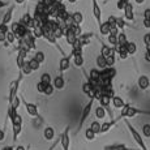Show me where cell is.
Here are the masks:
<instances>
[{
  "label": "cell",
  "mask_w": 150,
  "mask_h": 150,
  "mask_svg": "<svg viewBox=\"0 0 150 150\" xmlns=\"http://www.w3.org/2000/svg\"><path fill=\"white\" fill-rule=\"evenodd\" d=\"M14 3H16V4H24L25 0H14Z\"/></svg>",
  "instance_id": "52"
},
{
  "label": "cell",
  "mask_w": 150,
  "mask_h": 150,
  "mask_svg": "<svg viewBox=\"0 0 150 150\" xmlns=\"http://www.w3.org/2000/svg\"><path fill=\"white\" fill-rule=\"evenodd\" d=\"M144 18L150 20V8H146V9L144 11Z\"/></svg>",
  "instance_id": "47"
},
{
  "label": "cell",
  "mask_w": 150,
  "mask_h": 150,
  "mask_svg": "<svg viewBox=\"0 0 150 150\" xmlns=\"http://www.w3.org/2000/svg\"><path fill=\"white\" fill-rule=\"evenodd\" d=\"M34 59L37 60V62L39 63V64H42V63H45V54L42 52V51H37L35 55H34Z\"/></svg>",
  "instance_id": "37"
},
{
  "label": "cell",
  "mask_w": 150,
  "mask_h": 150,
  "mask_svg": "<svg viewBox=\"0 0 150 150\" xmlns=\"http://www.w3.org/2000/svg\"><path fill=\"white\" fill-rule=\"evenodd\" d=\"M82 91L86 94L89 98H93V94H94V88L90 85L89 82H85L82 85Z\"/></svg>",
  "instance_id": "23"
},
{
  "label": "cell",
  "mask_w": 150,
  "mask_h": 150,
  "mask_svg": "<svg viewBox=\"0 0 150 150\" xmlns=\"http://www.w3.org/2000/svg\"><path fill=\"white\" fill-rule=\"evenodd\" d=\"M71 60H72V55H65L62 59L59 60V71L60 73H64L65 71H68L69 67H71Z\"/></svg>",
  "instance_id": "8"
},
{
  "label": "cell",
  "mask_w": 150,
  "mask_h": 150,
  "mask_svg": "<svg viewBox=\"0 0 150 150\" xmlns=\"http://www.w3.org/2000/svg\"><path fill=\"white\" fill-rule=\"evenodd\" d=\"M137 85L141 90H148V89L150 88V79L146 76V74H142V76L138 77Z\"/></svg>",
  "instance_id": "12"
},
{
  "label": "cell",
  "mask_w": 150,
  "mask_h": 150,
  "mask_svg": "<svg viewBox=\"0 0 150 150\" xmlns=\"http://www.w3.org/2000/svg\"><path fill=\"white\" fill-rule=\"evenodd\" d=\"M124 123H125V125H127V128H128L129 133H131L132 137H133L134 142L140 146V150H148V148H146V144H145V141H144V138H142V136H141L140 132H138L137 129L132 125L131 122H129L128 119H124Z\"/></svg>",
  "instance_id": "2"
},
{
  "label": "cell",
  "mask_w": 150,
  "mask_h": 150,
  "mask_svg": "<svg viewBox=\"0 0 150 150\" xmlns=\"http://www.w3.org/2000/svg\"><path fill=\"white\" fill-rule=\"evenodd\" d=\"M54 90L55 89H54V86L51 85V83L50 85H46V89H45V91H43V94H45V96H52Z\"/></svg>",
  "instance_id": "40"
},
{
  "label": "cell",
  "mask_w": 150,
  "mask_h": 150,
  "mask_svg": "<svg viewBox=\"0 0 150 150\" xmlns=\"http://www.w3.org/2000/svg\"><path fill=\"white\" fill-rule=\"evenodd\" d=\"M129 41L127 39V35L124 31H120L117 33V46H127V43Z\"/></svg>",
  "instance_id": "25"
},
{
  "label": "cell",
  "mask_w": 150,
  "mask_h": 150,
  "mask_svg": "<svg viewBox=\"0 0 150 150\" xmlns=\"http://www.w3.org/2000/svg\"><path fill=\"white\" fill-rule=\"evenodd\" d=\"M99 76H100V71H99L98 68H93V69H90V76H89V79L96 80V81H98V80H99Z\"/></svg>",
  "instance_id": "33"
},
{
  "label": "cell",
  "mask_w": 150,
  "mask_h": 150,
  "mask_svg": "<svg viewBox=\"0 0 150 150\" xmlns=\"http://www.w3.org/2000/svg\"><path fill=\"white\" fill-rule=\"evenodd\" d=\"M144 43L146 45V48H150V33L145 34V37H144Z\"/></svg>",
  "instance_id": "44"
},
{
  "label": "cell",
  "mask_w": 150,
  "mask_h": 150,
  "mask_svg": "<svg viewBox=\"0 0 150 150\" xmlns=\"http://www.w3.org/2000/svg\"><path fill=\"white\" fill-rule=\"evenodd\" d=\"M64 37H65V41H67V43L69 46H73V43L76 42V39H77V37L73 34V31L71 30V29H67V31H65V34H64Z\"/></svg>",
  "instance_id": "20"
},
{
  "label": "cell",
  "mask_w": 150,
  "mask_h": 150,
  "mask_svg": "<svg viewBox=\"0 0 150 150\" xmlns=\"http://www.w3.org/2000/svg\"><path fill=\"white\" fill-rule=\"evenodd\" d=\"M45 89H46V85H45V83H42L41 81H39L38 83H37V90H38L39 93H42V94H43V91H45Z\"/></svg>",
  "instance_id": "43"
},
{
  "label": "cell",
  "mask_w": 150,
  "mask_h": 150,
  "mask_svg": "<svg viewBox=\"0 0 150 150\" xmlns=\"http://www.w3.org/2000/svg\"><path fill=\"white\" fill-rule=\"evenodd\" d=\"M106 110L103 108V107H100V106H98V107L96 108V116H97V119H105V116H106Z\"/></svg>",
  "instance_id": "31"
},
{
  "label": "cell",
  "mask_w": 150,
  "mask_h": 150,
  "mask_svg": "<svg viewBox=\"0 0 150 150\" xmlns=\"http://www.w3.org/2000/svg\"><path fill=\"white\" fill-rule=\"evenodd\" d=\"M91 5H93V16L96 18L98 26L102 24V9H100V5L98 4L97 0H91Z\"/></svg>",
  "instance_id": "7"
},
{
  "label": "cell",
  "mask_w": 150,
  "mask_h": 150,
  "mask_svg": "<svg viewBox=\"0 0 150 150\" xmlns=\"http://www.w3.org/2000/svg\"><path fill=\"white\" fill-rule=\"evenodd\" d=\"M115 48H112L110 45H106V43H102V48H100V55H102L103 57H108L111 56V55H115Z\"/></svg>",
  "instance_id": "14"
},
{
  "label": "cell",
  "mask_w": 150,
  "mask_h": 150,
  "mask_svg": "<svg viewBox=\"0 0 150 150\" xmlns=\"http://www.w3.org/2000/svg\"><path fill=\"white\" fill-rule=\"evenodd\" d=\"M134 1H136V3H137V4H142V3H144V1H145V0H134Z\"/></svg>",
  "instance_id": "55"
},
{
  "label": "cell",
  "mask_w": 150,
  "mask_h": 150,
  "mask_svg": "<svg viewBox=\"0 0 150 150\" xmlns=\"http://www.w3.org/2000/svg\"><path fill=\"white\" fill-rule=\"evenodd\" d=\"M96 63H97V67H98V69H99V71H102V69L107 68V65H106V59L102 56V55H98Z\"/></svg>",
  "instance_id": "27"
},
{
  "label": "cell",
  "mask_w": 150,
  "mask_h": 150,
  "mask_svg": "<svg viewBox=\"0 0 150 150\" xmlns=\"http://www.w3.org/2000/svg\"><path fill=\"white\" fill-rule=\"evenodd\" d=\"M42 83H45V85H50L51 82H52V79H51L50 73H43L41 76V80H39Z\"/></svg>",
  "instance_id": "35"
},
{
  "label": "cell",
  "mask_w": 150,
  "mask_h": 150,
  "mask_svg": "<svg viewBox=\"0 0 150 150\" xmlns=\"http://www.w3.org/2000/svg\"><path fill=\"white\" fill-rule=\"evenodd\" d=\"M68 1H69V3H71V4H74V3H76V1H77V0H68Z\"/></svg>",
  "instance_id": "56"
},
{
  "label": "cell",
  "mask_w": 150,
  "mask_h": 150,
  "mask_svg": "<svg viewBox=\"0 0 150 150\" xmlns=\"http://www.w3.org/2000/svg\"><path fill=\"white\" fill-rule=\"evenodd\" d=\"M13 11H14V5L12 4L9 8H8V11L5 12V14L3 16V20H1V24L3 25H8L11 21H12V17H13Z\"/></svg>",
  "instance_id": "16"
},
{
  "label": "cell",
  "mask_w": 150,
  "mask_h": 150,
  "mask_svg": "<svg viewBox=\"0 0 150 150\" xmlns=\"http://www.w3.org/2000/svg\"><path fill=\"white\" fill-rule=\"evenodd\" d=\"M31 34H33V37H34L35 39H38V38H43V30H42V28H41V26L34 28L33 30H31Z\"/></svg>",
  "instance_id": "32"
},
{
  "label": "cell",
  "mask_w": 150,
  "mask_h": 150,
  "mask_svg": "<svg viewBox=\"0 0 150 150\" xmlns=\"http://www.w3.org/2000/svg\"><path fill=\"white\" fill-rule=\"evenodd\" d=\"M0 42H5V34L0 33Z\"/></svg>",
  "instance_id": "51"
},
{
  "label": "cell",
  "mask_w": 150,
  "mask_h": 150,
  "mask_svg": "<svg viewBox=\"0 0 150 150\" xmlns=\"http://www.w3.org/2000/svg\"><path fill=\"white\" fill-rule=\"evenodd\" d=\"M16 35L12 33V31H8L7 34H5V41H7L8 43H11V45H13L14 42H16Z\"/></svg>",
  "instance_id": "36"
},
{
  "label": "cell",
  "mask_w": 150,
  "mask_h": 150,
  "mask_svg": "<svg viewBox=\"0 0 150 150\" xmlns=\"http://www.w3.org/2000/svg\"><path fill=\"white\" fill-rule=\"evenodd\" d=\"M43 137L46 141H52L55 137V129L52 127H46L45 131H43Z\"/></svg>",
  "instance_id": "18"
},
{
  "label": "cell",
  "mask_w": 150,
  "mask_h": 150,
  "mask_svg": "<svg viewBox=\"0 0 150 150\" xmlns=\"http://www.w3.org/2000/svg\"><path fill=\"white\" fill-rule=\"evenodd\" d=\"M115 76H116V69H115V67H111V68L107 67L100 71L99 80H112Z\"/></svg>",
  "instance_id": "9"
},
{
  "label": "cell",
  "mask_w": 150,
  "mask_h": 150,
  "mask_svg": "<svg viewBox=\"0 0 150 150\" xmlns=\"http://www.w3.org/2000/svg\"><path fill=\"white\" fill-rule=\"evenodd\" d=\"M73 59V63L77 68H82L83 67V56L82 55H76V56L72 57Z\"/></svg>",
  "instance_id": "29"
},
{
  "label": "cell",
  "mask_w": 150,
  "mask_h": 150,
  "mask_svg": "<svg viewBox=\"0 0 150 150\" xmlns=\"http://www.w3.org/2000/svg\"><path fill=\"white\" fill-rule=\"evenodd\" d=\"M3 150H14L13 146H5V148H3Z\"/></svg>",
  "instance_id": "53"
},
{
  "label": "cell",
  "mask_w": 150,
  "mask_h": 150,
  "mask_svg": "<svg viewBox=\"0 0 150 150\" xmlns=\"http://www.w3.org/2000/svg\"><path fill=\"white\" fill-rule=\"evenodd\" d=\"M111 102H112V105H114V107L115 108H120L122 110L124 106H125V102H124V99L122 97H117V96H114L111 98Z\"/></svg>",
  "instance_id": "19"
},
{
  "label": "cell",
  "mask_w": 150,
  "mask_h": 150,
  "mask_svg": "<svg viewBox=\"0 0 150 150\" xmlns=\"http://www.w3.org/2000/svg\"><path fill=\"white\" fill-rule=\"evenodd\" d=\"M106 65H107L108 68L114 67L115 65V55H111V56L106 57Z\"/></svg>",
  "instance_id": "39"
},
{
  "label": "cell",
  "mask_w": 150,
  "mask_h": 150,
  "mask_svg": "<svg viewBox=\"0 0 150 150\" xmlns=\"http://www.w3.org/2000/svg\"><path fill=\"white\" fill-rule=\"evenodd\" d=\"M142 25H144V26H145L146 29H150V20L144 18V20H142Z\"/></svg>",
  "instance_id": "48"
},
{
  "label": "cell",
  "mask_w": 150,
  "mask_h": 150,
  "mask_svg": "<svg viewBox=\"0 0 150 150\" xmlns=\"http://www.w3.org/2000/svg\"><path fill=\"white\" fill-rule=\"evenodd\" d=\"M12 128H13V141L16 142L22 131V124H12Z\"/></svg>",
  "instance_id": "24"
},
{
  "label": "cell",
  "mask_w": 150,
  "mask_h": 150,
  "mask_svg": "<svg viewBox=\"0 0 150 150\" xmlns=\"http://www.w3.org/2000/svg\"><path fill=\"white\" fill-rule=\"evenodd\" d=\"M14 150H26V149H25L24 146H21V145H20V146H17V148L14 149Z\"/></svg>",
  "instance_id": "54"
},
{
  "label": "cell",
  "mask_w": 150,
  "mask_h": 150,
  "mask_svg": "<svg viewBox=\"0 0 150 150\" xmlns=\"http://www.w3.org/2000/svg\"><path fill=\"white\" fill-rule=\"evenodd\" d=\"M51 85H52L54 89H56V90H63V89L65 88V80H64V77H63V74H59V76L55 77L52 80V82H51Z\"/></svg>",
  "instance_id": "10"
},
{
  "label": "cell",
  "mask_w": 150,
  "mask_h": 150,
  "mask_svg": "<svg viewBox=\"0 0 150 150\" xmlns=\"http://www.w3.org/2000/svg\"><path fill=\"white\" fill-rule=\"evenodd\" d=\"M5 138V129H0V141Z\"/></svg>",
  "instance_id": "49"
},
{
  "label": "cell",
  "mask_w": 150,
  "mask_h": 150,
  "mask_svg": "<svg viewBox=\"0 0 150 150\" xmlns=\"http://www.w3.org/2000/svg\"><path fill=\"white\" fill-rule=\"evenodd\" d=\"M20 99H21V102L24 103L25 108H26L28 114L30 115V116H33V117H38V116H39V112H38V106H37V105H34V103L28 102V100L25 99L24 97H21V98H20Z\"/></svg>",
  "instance_id": "5"
},
{
  "label": "cell",
  "mask_w": 150,
  "mask_h": 150,
  "mask_svg": "<svg viewBox=\"0 0 150 150\" xmlns=\"http://www.w3.org/2000/svg\"><path fill=\"white\" fill-rule=\"evenodd\" d=\"M106 150H140V149H134V148H128L124 144H115V145H107L105 146Z\"/></svg>",
  "instance_id": "17"
},
{
  "label": "cell",
  "mask_w": 150,
  "mask_h": 150,
  "mask_svg": "<svg viewBox=\"0 0 150 150\" xmlns=\"http://www.w3.org/2000/svg\"><path fill=\"white\" fill-rule=\"evenodd\" d=\"M94 102H96V100H94L93 98H90V99H89V102L86 103L85 106H83V108H82V111H81V116H80V123H79V128H77V132L81 131L82 127H83V124H85V122L88 120V117L90 116V112H91V110H93Z\"/></svg>",
  "instance_id": "3"
},
{
  "label": "cell",
  "mask_w": 150,
  "mask_h": 150,
  "mask_svg": "<svg viewBox=\"0 0 150 150\" xmlns=\"http://www.w3.org/2000/svg\"><path fill=\"white\" fill-rule=\"evenodd\" d=\"M99 31H100V34H102V35H108V34H110V25H108L107 21L102 22V24L99 25Z\"/></svg>",
  "instance_id": "28"
},
{
  "label": "cell",
  "mask_w": 150,
  "mask_h": 150,
  "mask_svg": "<svg viewBox=\"0 0 150 150\" xmlns=\"http://www.w3.org/2000/svg\"><path fill=\"white\" fill-rule=\"evenodd\" d=\"M125 25H127L125 21H124V18H122V17H116V18H115V26L117 29H123Z\"/></svg>",
  "instance_id": "38"
},
{
  "label": "cell",
  "mask_w": 150,
  "mask_h": 150,
  "mask_svg": "<svg viewBox=\"0 0 150 150\" xmlns=\"http://www.w3.org/2000/svg\"><path fill=\"white\" fill-rule=\"evenodd\" d=\"M148 150H150V149H148Z\"/></svg>",
  "instance_id": "59"
},
{
  "label": "cell",
  "mask_w": 150,
  "mask_h": 150,
  "mask_svg": "<svg viewBox=\"0 0 150 150\" xmlns=\"http://www.w3.org/2000/svg\"><path fill=\"white\" fill-rule=\"evenodd\" d=\"M22 77H24V74L20 72L18 77H17L16 80H13V81L11 82V85H9V96H8V103H9V105L13 102L14 98L17 97V91H18L20 83H21V81H22Z\"/></svg>",
  "instance_id": "4"
},
{
  "label": "cell",
  "mask_w": 150,
  "mask_h": 150,
  "mask_svg": "<svg viewBox=\"0 0 150 150\" xmlns=\"http://www.w3.org/2000/svg\"><path fill=\"white\" fill-rule=\"evenodd\" d=\"M28 65H29V67H30L31 71H38L39 67H41V64H39V63L37 62L35 59H34V57H33V59H30V60H29V62H28Z\"/></svg>",
  "instance_id": "34"
},
{
  "label": "cell",
  "mask_w": 150,
  "mask_h": 150,
  "mask_svg": "<svg viewBox=\"0 0 150 150\" xmlns=\"http://www.w3.org/2000/svg\"><path fill=\"white\" fill-rule=\"evenodd\" d=\"M94 37L93 33H86V34H81L80 37H77V41L80 42V45L82 46V47H85V46L90 45L91 42V38Z\"/></svg>",
  "instance_id": "13"
},
{
  "label": "cell",
  "mask_w": 150,
  "mask_h": 150,
  "mask_svg": "<svg viewBox=\"0 0 150 150\" xmlns=\"http://www.w3.org/2000/svg\"><path fill=\"white\" fill-rule=\"evenodd\" d=\"M71 17H72V22H73V25H80V26H81V24L83 22V14L81 12L72 13Z\"/></svg>",
  "instance_id": "21"
},
{
  "label": "cell",
  "mask_w": 150,
  "mask_h": 150,
  "mask_svg": "<svg viewBox=\"0 0 150 150\" xmlns=\"http://www.w3.org/2000/svg\"><path fill=\"white\" fill-rule=\"evenodd\" d=\"M142 134L145 137H150V124H145V125L142 127Z\"/></svg>",
  "instance_id": "42"
},
{
  "label": "cell",
  "mask_w": 150,
  "mask_h": 150,
  "mask_svg": "<svg viewBox=\"0 0 150 150\" xmlns=\"http://www.w3.org/2000/svg\"><path fill=\"white\" fill-rule=\"evenodd\" d=\"M124 17L128 21H133L134 20V11H133V5H132L131 1L127 3L125 7H124Z\"/></svg>",
  "instance_id": "11"
},
{
  "label": "cell",
  "mask_w": 150,
  "mask_h": 150,
  "mask_svg": "<svg viewBox=\"0 0 150 150\" xmlns=\"http://www.w3.org/2000/svg\"><path fill=\"white\" fill-rule=\"evenodd\" d=\"M125 50H127V54H128V56L129 55H134L137 52V45H136V42H131L129 41L128 43H127V46H125Z\"/></svg>",
  "instance_id": "22"
},
{
  "label": "cell",
  "mask_w": 150,
  "mask_h": 150,
  "mask_svg": "<svg viewBox=\"0 0 150 150\" xmlns=\"http://www.w3.org/2000/svg\"><path fill=\"white\" fill-rule=\"evenodd\" d=\"M9 5V3L8 1H3V0H0V8H5Z\"/></svg>",
  "instance_id": "50"
},
{
  "label": "cell",
  "mask_w": 150,
  "mask_h": 150,
  "mask_svg": "<svg viewBox=\"0 0 150 150\" xmlns=\"http://www.w3.org/2000/svg\"><path fill=\"white\" fill-rule=\"evenodd\" d=\"M85 137H86V140H88V141H93L94 138H96V134H94L93 132H91L90 129L88 128V129L85 131Z\"/></svg>",
  "instance_id": "41"
},
{
  "label": "cell",
  "mask_w": 150,
  "mask_h": 150,
  "mask_svg": "<svg viewBox=\"0 0 150 150\" xmlns=\"http://www.w3.org/2000/svg\"><path fill=\"white\" fill-rule=\"evenodd\" d=\"M137 115H150V111H146V110H141L137 107H133V106L125 103V106L122 108V114L117 117V120H123V119H132V117L137 116Z\"/></svg>",
  "instance_id": "1"
},
{
  "label": "cell",
  "mask_w": 150,
  "mask_h": 150,
  "mask_svg": "<svg viewBox=\"0 0 150 150\" xmlns=\"http://www.w3.org/2000/svg\"><path fill=\"white\" fill-rule=\"evenodd\" d=\"M43 1H45V0H38V3H43Z\"/></svg>",
  "instance_id": "57"
},
{
  "label": "cell",
  "mask_w": 150,
  "mask_h": 150,
  "mask_svg": "<svg viewBox=\"0 0 150 150\" xmlns=\"http://www.w3.org/2000/svg\"><path fill=\"white\" fill-rule=\"evenodd\" d=\"M8 29H9V28H8V25H3V24H0V33L7 34L8 31H9Z\"/></svg>",
  "instance_id": "46"
},
{
  "label": "cell",
  "mask_w": 150,
  "mask_h": 150,
  "mask_svg": "<svg viewBox=\"0 0 150 150\" xmlns=\"http://www.w3.org/2000/svg\"><path fill=\"white\" fill-rule=\"evenodd\" d=\"M107 41H108L110 46H111L112 48H116V46H117V35L108 34V35H107Z\"/></svg>",
  "instance_id": "30"
},
{
  "label": "cell",
  "mask_w": 150,
  "mask_h": 150,
  "mask_svg": "<svg viewBox=\"0 0 150 150\" xmlns=\"http://www.w3.org/2000/svg\"><path fill=\"white\" fill-rule=\"evenodd\" d=\"M69 131L71 128L67 127V128L63 131V133L60 134L59 140H60V145H62L63 150H69V145H71V138H69Z\"/></svg>",
  "instance_id": "6"
},
{
  "label": "cell",
  "mask_w": 150,
  "mask_h": 150,
  "mask_svg": "<svg viewBox=\"0 0 150 150\" xmlns=\"http://www.w3.org/2000/svg\"><path fill=\"white\" fill-rule=\"evenodd\" d=\"M117 122H119V120H117V117H116V119H112V120H110V122L102 123V124H100V134H103V133H106V132H108L110 129H111L112 127H114Z\"/></svg>",
  "instance_id": "15"
},
{
  "label": "cell",
  "mask_w": 150,
  "mask_h": 150,
  "mask_svg": "<svg viewBox=\"0 0 150 150\" xmlns=\"http://www.w3.org/2000/svg\"><path fill=\"white\" fill-rule=\"evenodd\" d=\"M89 129H90V131L97 136V134L100 133V123L97 122V120H94V122H91L90 127H89Z\"/></svg>",
  "instance_id": "26"
},
{
  "label": "cell",
  "mask_w": 150,
  "mask_h": 150,
  "mask_svg": "<svg viewBox=\"0 0 150 150\" xmlns=\"http://www.w3.org/2000/svg\"><path fill=\"white\" fill-rule=\"evenodd\" d=\"M0 150H3V149H0Z\"/></svg>",
  "instance_id": "58"
},
{
  "label": "cell",
  "mask_w": 150,
  "mask_h": 150,
  "mask_svg": "<svg viewBox=\"0 0 150 150\" xmlns=\"http://www.w3.org/2000/svg\"><path fill=\"white\" fill-rule=\"evenodd\" d=\"M105 150H106V149H105Z\"/></svg>",
  "instance_id": "60"
},
{
  "label": "cell",
  "mask_w": 150,
  "mask_h": 150,
  "mask_svg": "<svg viewBox=\"0 0 150 150\" xmlns=\"http://www.w3.org/2000/svg\"><path fill=\"white\" fill-rule=\"evenodd\" d=\"M125 4H127V3H124L123 0H117V3H116L117 9H119V11H124V7H125Z\"/></svg>",
  "instance_id": "45"
}]
</instances>
